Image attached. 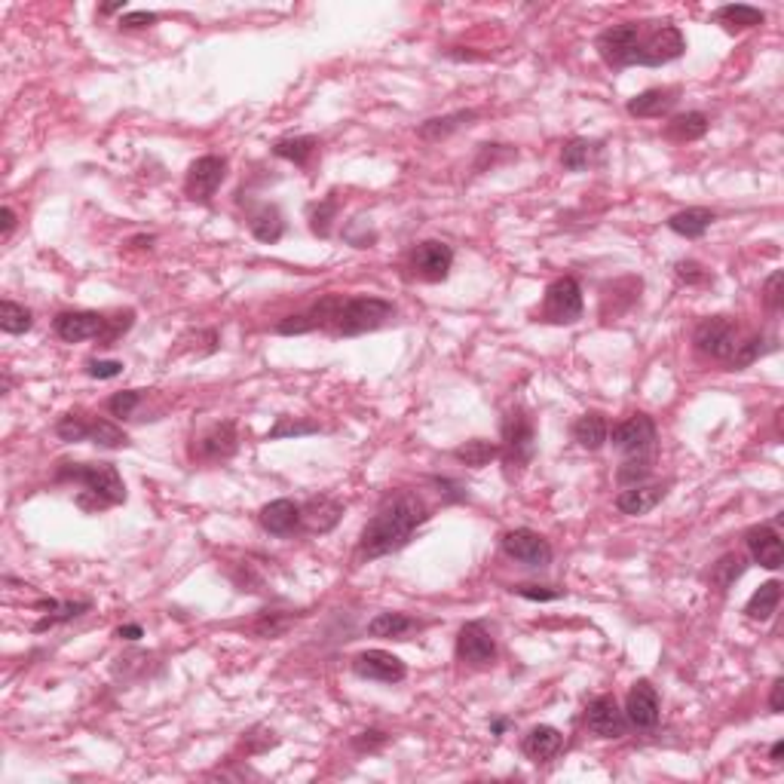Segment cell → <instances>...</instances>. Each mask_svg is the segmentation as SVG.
<instances>
[{"label":"cell","mask_w":784,"mask_h":784,"mask_svg":"<svg viewBox=\"0 0 784 784\" xmlns=\"http://www.w3.org/2000/svg\"><path fill=\"white\" fill-rule=\"evenodd\" d=\"M429 518L426 505L414 494H399L368 521L359 536V561H374L404 549L414 530Z\"/></svg>","instance_id":"1"},{"label":"cell","mask_w":784,"mask_h":784,"mask_svg":"<svg viewBox=\"0 0 784 784\" xmlns=\"http://www.w3.org/2000/svg\"><path fill=\"white\" fill-rule=\"evenodd\" d=\"M58 482H77L83 484V494L77 496V505L87 512L107 509V505L126 503V484L120 472L111 463H65L58 469Z\"/></svg>","instance_id":"2"},{"label":"cell","mask_w":784,"mask_h":784,"mask_svg":"<svg viewBox=\"0 0 784 784\" xmlns=\"http://www.w3.org/2000/svg\"><path fill=\"white\" fill-rule=\"evenodd\" d=\"M392 313H395V307L383 298H350L341 303L331 328H334V334L356 337V334L374 331V328L386 325L392 319Z\"/></svg>","instance_id":"3"},{"label":"cell","mask_w":784,"mask_h":784,"mask_svg":"<svg viewBox=\"0 0 784 784\" xmlns=\"http://www.w3.org/2000/svg\"><path fill=\"white\" fill-rule=\"evenodd\" d=\"M640 40H644L640 25L637 22H622V25H613V28H606V31L597 34L595 49L610 67H628V65H637Z\"/></svg>","instance_id":"4"},{"label":"cell","mask_w":784,"mask_h":784,"mask_svg":"<svg viewBox=\"0 0 784 784\" xmlns=\"http://www.w3.org/2000/svg\"><path fill=\"white\" fill-rule=\"evenodd\" d=\"M534 451H536V433H534L530 417L521 408L509 411L503 420V448H500V453L505 457V466L509 469L527 466V463L534 460Z\"/></svg>","instance_id":"5"},{"label":"cell","mask_w":784,"mask_h":784,"mask_svg":"<svg viewBox=\"0 0 784 784\" xmlns=\"http://www.w3.org/2000/svg\"><path fill=\"white\" fill-rule=\"evenodd\" d=\"M543 316L552 325H573L583 316V289L573 276H561L545 289Z\"/></svg>","instance_id":"6"},{"label":"cell","mask_w":784,"mask_h":784,"mask_svg":"<svg viewBox=\"0 0 784 784\" xmlns=\"http://www.w3.org/2000/svg\"><path fill=\"white\" fill-rule=\"evenodd\" d=\"M503 552L509 555L512 561L524 564V567H534V570H543L552 564L549 539L539 536L536 530H530V527L509 530V534L503 536Z\"/></svg>","instance_id":"7"},{"label":"cell","mask_w":784,"mask_h":784,"mask_svg":"<svg viewBox=\"0 0 784 784\" xmlns=\"http://www.w3.org/2000/svg\"><path fill=\"white\" fill-rule=\"evenodd\" d=\"M693 343L702 356L732 359V352H736V347H738V328L732 325V319H727V316L705 319V322L696 328Z\"/></svg>","instance_id":"8"},{"label":"cell","mask_w":784,"mask_h":784,"mask_svg":"<svg viewBox=\"0 0 784 784\" xmlns=\"http://www.w3.org/2000/svg\"><path fill=\"white\" fill-rule=\"evenodd\" d=\"M687 49V37L677 25H662L656 28L650 37L640 40V49H637V65H647V67H659V65H668L674 58H680Z\"/></svg>","instance_id":"9"},{"label":"cell","mask_w":784,"mask_h":784,"mask_svg":"<svg viewBox=\"0 0 784 784\" xmlns=\"http://www.w3.org/2000/svg\"><path fill=\"white\" fill-rule=\"evenodd\" d=\"M227 178V159L224 157H199L197 163L188 168V181H184V193L197 202H209L215 190L221 188Z\"/></svg>","instance_id":"10"},{"label":"cell","mask_w":784,"mask_h":784,"mask_svg":"<svg viewBox=\"0 0 784 784\" xmlns=\"http://www.w3.org/2000/svg\"><path fill=\"white\" fill-rule=\"evenodd\" d=\"M411 267H414V273L423 282H444L453 267V249L448 242L426 239V242H420L414 249V255H411Z\"/></svg>","instance_id":"11"},{"label":"cell","mask_w":784,"mask_h":784,"mask_svg":"<svg viewBox=\"0 0 784 784\" xmlns=\"http://www.w3.org/2000/svg\"><path fill=\"white\" fill-rule=\"evenodd\" d=\"M585 727H588V732H595V736H601V738H619V736H626L628 720H626V711L619 708L616 698L597 696L585 708Z\"/></svg>","instance_id":"12"},{"label":"cell","mask_w":784,"mask_h":784,"mask_svg":"<svg viewBox=\"0 0 784 784\" xmlns=\"http://www.w3.org/2000/svg\"><path fill=\"white\" fill-rule=\"evenodd\" d=\"M352 671L365 680H377V684H402L404 674H408V668H404V662L399 659V656H392L386 650L359 653L356 659H352Z\"/></svg>","instance_id":"13"},{"label":"cell","mask_w":784,"mask_h":784,"mask_svg":"<svg viewBox=\"0 0 784 784\" xmlns=\"http://www.w3.org/2000/svg\"><path fill=\"white\" fill-rule=\"evenodd\" d=\"M457 656L460 662L466 665H491L496 659V644H494V635L484 628V622H466L457 635Z\"/></svg>","instance_id":"14"},{"label":"cell","mask_w":784,"mask_h":784,"mask_svg":"<svg viewBox=\"0 0 784 784\" xmlns=\"http://www.w3.org/2000/svg\"><path fill=\"white\" fill-rule=\"evenodd\" d=\"M659 693L650 680H637L626 698V720L637 729H653L659 723Z\"/></svg>","instance_id":"15"},{"label":"cell","mask_w":784,"mask_h":784,"mask_svg":"<svg viewBox=\"0 0 784 784\" xmlns=\"http://www.w3.org/2000/svg\"><path fill=\"white\" fill-rule=\"evenodd\" d=\"M656 442V423L653 417L635 414L613 429V448L626 453H644Z\"/></svg>","instance_id":"16"},{"label":"cell","mask_w":784,"mask_h":784,"mask_svg":"<svg viewBox=\"0 0 784 784\" xmlns=\"http://www.w3.org/2000/svg\"><path fill=\"white\" fill-rule=\"evenodd\" d=\"M105 331V316L92 313V310H74V313H58L56 316V334L65 343H80L89 337H101Z\"/></svg>","instance_id":"17"},{"label":"cell","mask_w":784,"mask_h":784,"mask_svg":"<svg viewBox=\"0 0 784 784\" xmlns=\"http://www.w3.org/2000/svg\"><path fill=\"white\" fill-rule=\"evenodd\" d=\"M745 543H748L751 558L760 564V567H766V570H779L781 567L784 549H781V536H779V530H775V527H769V524L751 527L745 534Z\"/></svg>","instance_id":"18"},{"label":"cell","mask_w":784,"mask_h":784,"mask_svg":"<svg viewBox=\"0 0 784 784\" xmlns=\"http://www.w3.org/2000/svg\"><path fill=\"white\" fill-rule=\"evenodd\" d=\"M236 444H239V438H236L233 420H224V423H215L212 429H206V433L199 435L193 453H197L199 460H227L236 453Z\"/></svg>","instance_id":"19"},{"label":"cell","mask_w":784,"mask_h":784,"mask_svg":"<svg viewBox=\"0 0 784 784\" xmlns=\"http://www.w3.org/2000/svg\"><path fill=\"white\" fill-rule=\"evenodd\" d=\"M260 527L273 536H291L300 527V505L291 500H273L260 509Z\"/></svg>","instance_id":"20"},{"label":"cell","mask_w":784,"mask_h":784,"mask_svg":"<svg viewBox=\"0 0 784 784\" xmlns=\"http://www.w3.org/2000/svg\"><path fill=\"white\" fill-rule=\"evenodd\" d=\"M665 496V487L662 484H631V487H622L619 496H616V509L622 512V515H647V512H653L656 505L662 503Z\"/></svg>","instance_id":"21"},{"label":"cell","mask_w":784,"mask_h":784,"mask_svg":"<svg viewBox=\"0 0 784 784\" xmlns=\"http://www.w3.org/2000/svg\"><path fill=\"white\" fill-rule=\"evenodd\" d=\"M343 515V505L331 500V496H313L307 505L300 509V524L310 530V534H328L337 521Z\"/></svg>","instance_id":"22"},{"label":"cell","mask_w":784,"mask_h":784,"mask_svg":"<svg viewBox=\"0 0 784 784\" xmlns=\"http://www.w3.org/2000/svg\"><path fill=\"white\" fill-rule=\"evenodd\" d=\"M521 748H524V754L534 763H549L564 748V736L555 727H534L524 736V745Z\"/></svg>","instance_id":"23"},{"label":"cell","mask_w":784,"mask_h":784,"mask_svg":"<svg viewBox=\"0 0 784 784\" xmlns=\"http://www.w3.org/2000/svg\"><path fill=\"white\" fill-rule=\"evenodd\" d=\"M674 101H677V89H644L640 96H635L628 101V114L631 117H662L665 111H671Z\"/></svg>","instance_id":"24"},{"label":"cell","mask_w":784,"mask_h":784,"mask_svg":"<svg viewBox=\"0 0 784 784\" xmlns=\"http://www.w3.org/2000/svg\"><path fill=\"white\" fill-rule=\"evenodd\" d=\"M714 22L723 25L729 34H741L748 28H757V25L766 22L763 10H757V6H748V4H729V6H720L718 13H714Z\"/></svg>","instance_id":"25"},{"label":"cell","mask_w":784,"mask_h":784,"mask_svg":"<svg viewBox=\"0 0 784 784\" xmlns=\"http://www.w3.org/2000/svg\"><path fill=\"white\" fill-rule=\"evenodd\" d=\"M711 224H714V212L711 209H702V206L684 209V212L668 218V230L684 236V239H698V236H705V230Z\"/></svg>","instance_id":"26"},{"label":"cell","mask_w":784,"mask_h":784,"mask_svg":"<svg viewBox=\"0 0 784 784\" xmlns=\"http://www.w3.org/2000/svg\"><path fill=\"white\" fill-rule=\"evenodd\" d=\"M249 227H251V236H255L258 242H267V246H273V242H280L282 239V233H285V218H282V212L276 206H260L255 215H251V221H249Z\"/></svg>","instance_id":"27"},{"label":"cell","mask_w":784,"mask_h":784,"mask_svg":"<svg viewBox=\"0 0 784 784\" xmlns=\"http://www.w3.org/2000/svg\"><path fill=\"white\" fill-rule=\"evenodd\" d=\"M606 420H604V414H583L576 420V423H573V438H576L579 442V448H585V451H601L604 444H606Z\"/></svg>","instance_id":"28"},{"label":"cell","mask_w":784,"mask_h":784,"mask_svg":"<svg viewBox=\"0 0 784 784\" xmlns=\"http://www.w3.org/2000/svg\"><path fill=\"white\" fill-rule=\"evenodd\" d=\"M496 457H500V444L487 442V438H472V442L460 444V448L453 451V460H460L463 466H469V469L491 466Z\"/></svg>","instance_id":"29"},{"label":"cell","mask_w":784,"mask_h":784,"mask_svg":"<svg viewBox=\"0 0 784 784\" xmlns=\"http://www.w3.org/2000/svg\"><path fill=\"white\" fill-rule=\"evenodd\" d=\"M475 117H478L475 111H453V114H444V117H433V120H426L423 126H420V138L442 141L457 129H463V126H469Z\"/></svg>","instance_id":"30"},{"label":"cell","mask_w":784,"mask_h":784,"mask_svg":"<svg viewBox=\"0 0 784 784\" xmlns=\"http://www.w3.org/2000/svg\"><path fill=\"white\" fill-rule=\"evenodd\" d=\"M779 601H781V583L769 579V583H763L751 595V601H748V606H745L748 619H760V622L772 619V613L779 610Z\"/></svg>","instance_id":"31"},{"label":"cell","mask_w":784,"mask_h":784,"mask_svg":"<svg viewBox=\"0 0 784 784\" xmlns=\"http://www.w3.org/2000/svg\"><path fill=\"white\" fill-rule=\"evenodd\" d=\"M37 610H46V616L37 622V626H34V631H46V628H53V626H58V622H71V619H77V616H83V613L89 610V601H67V604H58V601H40L37 604Z\"/></svg>","instance_id":"32"},{"label":"cell","mask_w":784,"mask_h":784,"mask_svg":"<svg viewBox=\"0 0 784 784\" xmlns=\"http://www.w3.org/2000/svg\"><path fill=\"white\" fill-rule=\"evenodd\" d=\"M319 141L313 135H291V138H280L273 145V154L280 159H289L294 166H307V159L316 154Z\"/></svg>","instance_id":"33"},{"label":"cell","mask_w":784,"mask_h":784,"mask_svg":"<svg viewBox=\"0 0 784 784\" xmlns=\"http://www.w3.org/2000/svg\"><path fill=\"white\" fill-rule=\"evenodd\" d=\"M414 628H417V619L404 616V613H377V616L368 622V635H374V637H404Z\"/></svg>","instance_id":"34"},{"label":"cell","mask_w":784,"mask_h":784,"mask_svg":"<svg viewBox=\"0 0 784 784\" xmlns=\"http://www.w3.org/2000/svg\"><path fill=\"white\" fill-rule=\"evenodd\" d=\"M708 117L702 111H689V114H680L674 117V120L668 123V138L674 141H696L702 138V135L708 132Z\"/></svg>","instance_id":"35"},{"label":"cell","mask_w":784,"mask_h":784,"mask_svg":"<svg viewBox=\"0 0 784 784\" xmlns=\"http://www.w3.org/2000/svg\"><path fill=\"white\" fill-rule=\"evenodd\" d=\"M741 573H745V558H741V555H736V552H729V555H723V558L711 567V585L723 595V592H729L732 583H736Z\"/></svg>","instance_id":"36"},{"label":"cell","mask_w":784,"mask_h":784,"mask_svg":"<svg viewBox=\"0 0 784 784\" xmlns=\"http://www.w3.org/2000/svg\"><path fill=\"white\" fill-rule=\"evenodd\" d=\"M89 438L101 448H126L129 444V435L123 433L120 426H114L111 420L101 417H89Z\"/></svg>","instance_id":"37"},{"label":"cell","mask_w":784,"mask_h":784,"mask_svg":"<svg viewBox=\"0 0 784 784\" xmlns=\"http://www.w3.org/2000/svg\"><path fill=\"white\" fill-rule=\"evenodd\" d=\"M595 148L597 145H592V141H585V138H570L561 150L564 168H567V172H583V168H588V163H592V157H595Z\"/></svg>","instance_id":"38"},{"label":"cell","mask_w":784,"mask_h":784,"mask_svg":"<svg viewBox=\"0 0 784 784\" xmlns=\"http://www.w3.org/2000/svg\"><path fill=\"white\" fill-rule=\"evenodd\" d=\"M4 313H0V328H4V334H25L31 331L34 325V316L28 307H22V303L15 300H4Z\"/></svg>","instance_id":"39"},{"label":"cell","mask_w":784,"mask_h":784,"mask_svg":"<svg viewBox=\"0 0 784 784\" xmlns=\"http://www.w3.org/2000/svg\"><path fill=\"white\" fill-rule=\"evenodd\" d=\"M772 350H775L772 341H766V337H751L748 343H738L736 352H732V368L741 371V368L754 365L757 359L766 356V352H772Z\"/></svg>","instance_id":"40"},{"label":"cell","mask_w":784,"mask_h":784,"mask_svg":"<svg viewBox=\"0 0 784 784\" xmlns=\"http://www.w3.org/2000/svg\"><path fill=\"white\" fill-rule=\"evenodd\" d=\"M319 433V423L313 420H294V417H280L276 426L267 433V442H276V438H291V435H313Z\"/></svg>","instance_id":"41"},{"label":"cell","mask_w":784,"mask_h":784,"mask_svg":"<svg viewBox=\"0 0 784 784\" xmlns=\"http://www.w3.org/2000/svg\"><path fill=\"white\" fill-rule=\"evenodd\" d=\"M56 435L62 438V442H87V438H89V417L65 414L56 423Z\"/></svg>","instance_id":"42"},{"label":"cell","mask_w":784,"mask_h":784,"mask_svg":"<svg viewBox=\"0 0 784 784\" xmlns=\"http://www.w3.org/2000/svg\"><path fill=\"white\" fill-rule=\"evenodd\" d=\"M334 215H337V199H334V197L322 199V202H319V206L313 209V212H310V230L325 239V236L331 233Z\"/></svg>","instance_id":"43"},{"label":"cell","mask_w":784,"mask_h":784,"mask_svg":"<svg viewBox=\"0 0 784 784\" xmlns=\"http://www.w3.org/2000/svg\"><path fill=\"white\" fill-rule=\"evenodd\" d=\"M141 402V390H123L111 395V402H107V411H111L114 417H132V411L138 408Z\"/></svg>","instance_id":"44"},{"label":"cell","mask_w":784,"mask_h":784,"mask_svg":"<svg viewBox=\"0 0 784 784\" xmlns=\"http://www.w3.org/2000/svg\"><path fill=\"white\" fill-rule=\"evenodd\" d=\"M285 626H289V616H280V613H264L255 626H251V631H255L258 637H280Z\"/></svg>","instance_id":"45"},{"label":"cell","mask_w":784,"mask_h":784,"mask_svg":"<svg viewBox=\"0 0 784 784\" xmlns=\"http://www.w3.org/2000/svg\"><path fill=\"white\" fill-rule=\"evenodd\" d=\"M87 374L96 377V381H111V377L123 374V361H117V359H92L87 365Z\"/></svg>","instance_id":"46"},{"label":"cell","mask_w":784,"mask_h":784,"mask_svg":"<svg viewBox=\"0 0 784 784\" xmlns=\"http://www.w3.org/2000/svg\"><path fill=\"white\" fill-rule=\"evenodd\" d=\"M781 285H784V273H781V270H775V273L763 285V300H766V307H769V310H781V303H784Z\"/></svg>","instance_id":"47"},{"label":"cell","mask_w":784,"mask_h":784,"mask_svg":"<svg viewBox=\"0 0 784 784\" xmlns=\"http://www.w3.org/2000/svg\"><path fill=\"white\" fill-rule=\"evenodd\" d=\"M386 732L383 729H365V732H359L356 738H352V748H356V751H377V748H383L386 745Z\"/></svg>","instance_id":"48"},{"label":"cell","mask_w":784,"mask_h":784,"mask_svg":"<svg viewBox=\"0 0 784 784\" xmlns=\"http://www.w3.org/2000/svg\"><path fill=\"white\" fill-rule=\"evenodd\" d=\"M677 280L687 282V285H698V282H708V273H705L702 264H696V260H680Z\"/></svg>","instance_id":"49"},{"label":"cell","mask_w":784,"mask_h":784,"mask_svg":"<svg viewBox=\"0 0 784 784\" xmlns=\"http://www.w3.org/2000/svg\"><path fill=\"white\" fill-rule=\"evenodd\" d=\"M650 475V466L647 463H626V466L619 469V482L631 487V484H644V478Z\"/></svg>","instance_id":"50"},{"label":"cell","mask_w":784,"mask_h":784,"mask_svg":"<svg viewBox=\"0 0 784 784\" xmlns=\"http://www.w3.org/2000/svg\"><path fill=\"white\" fill-rule=\"evenodd\" d=\"M515 592L527 597V601H558V597H564L561 588H545V585H521Z\"/></svg>","instance_id":"51"},{"label":"cell","mask_w":784,"mask_h":784,"mask_svg":"<svg viewBox=\"0 0 784 784\" xmlns=\"http://www.w3.org/2000/svg\"><path fill=\"white\" fill-rule=\"evenodd\" d=\"M276 331H280V334H303V331H313V319H310V316H289V319H282V322L276 325Z\"/></svg>","instance_id":"52"},{"label":"cell","mask_w":784,"mask_h":784,"mask_svg":"<svg viewBox=\"0 0 784 784\" xmlns=\"http://www.w3.org/2000/svg\"><path fill=\"white\" fill-rule=\"evenodd\" d=\"M435 487H438V494H444V500H453V503L466 500V491H463L457 482H451V478H435Z\"/></svg>","instance_id":"53"},{"label":"cell","mask_w":784,"mask_h":784,"mask_svg":"<svg viewBox=\"0 0 784 784\" xmlns=\"http://www.w3.org/2000/svg\"><path fill=\"white\" fill-rule=\"evenodd\" d=\"M157 22V13H148V10H138V13H126L120 25L123 28H145V25Z\"/></svg>","instance_id":"54"},{"label":"cell","mask_w":784,"mask_h":784,"mask_svg":"<svg viewBox=\"0 0 784 784\" xmlns=\"http://www.w3.org/2000/svg\"><path fill=\"white\" fill-rule=\"evenodd\" d=\"M781 696H784V680L779 677V680H775V684H772V693H769V708H772V714H781V711H784Z\"/></svg>","instance_id":"55"},{"label":"cell","mask_w":784,"mask_h":784,"mask_svg":"<svg viewBox=\"0 0 784 784\" xmlns=\"http://www.w3.org/2000/svg\"><path fill=\"white\" fill-rule=\"evenodd\" d=\"M0 218H4V230H0V236H4V239H10L13 230H15V221H19V218H15V212H13V206H4Z\"/></svg>","instance_id":"56"},{"label":"cell","mask_w":784,"mask_h":784,"mask_svg":"<svg viewBox=\"0 0 784 784\" xmlns=\"http://www.w3.org/2000/svg\"><path fill=\"white\" fill-rule=\"evenodd\" d=\"M141 635H145L141 626H120V628H117V637H120V640H138Z\"/></svg>","instance_id":"57"},{"label":"cell","mask_w":784,"mask_h":784,"mask_svg":"<svg viewBox=\"0 0 784 784\" xmlns=\"http://www.w3.org/2000/svg\"><path fill=\"white\" fill-rule=\"evenodd\" d=\"M126 10V4L120 0V4H105V6H98V13L101 15H111V13H123Z\"/></svg>","instance_id":"58"},{"label":"cell","mask_w":784,"mask_h":784,"mask_svg":"<svg viewBox=\"0 0 784 784\" xmlns=\"http://www.w3.org/2000/svg\"><path fill=\"white\" fill-rule=\"evenodd\" d=\"M781 754H784V741H775V745H772V751H769V760L781 763Z\"/></svg>","instance_id":"59"},{"label":"cell","mask_w":784,"mask_h":784,"mask_svg":"<svg viewBox=\"0 0 784 784\" xmlns=\"http://www.w3.org/2000/svg\"><path fill=\"white\" fill-rule=\"evenodd\" d=\"M505 727H509V723H505V720H494V727H491V729H494V736H503Z\"/></svg>","instance_id":"60"}]
</instances>
